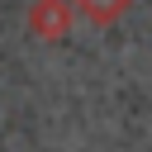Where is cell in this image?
I'll return each instance as SVG.
<instances>
[{
	"label": "cell",
	"mask_w": 152,
	"mask_h": 152,
	"mask_svg": "<svg viewBox=\"0 0 152 152\" xmlns=\"http://www.w3.org/2000/svg\"><path fill=\"white\" fill-rule=\"evenodd\" d=\"M71 19H76L71 0H33L28 5V28L38 38H48V43H62L66 28H71Z\"/></svg>",
	"instance_id": "1"
},
{
	"label": "cell",
	"mask_w": 152,
	"mask_h": 152,
	"mask_svg": "<svg viewBox=\"0 0 152 152\" xmlns=\"http://www.w3.org/2000/svg\"><path fill=\"white\" fill-rule=\"evenodd\" d=\"M76 5V14L86 19V24H95V28H109V24H119L128 10H133V0H71Z\"/></svg>",
	"instance_id": "2"
}]
</instances>
